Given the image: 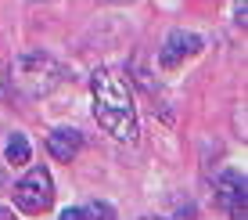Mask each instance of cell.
<instances>
[{
    "instance_id": "cell-1",
    "label": "cell",
    "mask_w": 248,
    "mask_h": 220,
    "mask_svg": "<svg viewBox=\"0 0 248 220\" xmlns=\"http://www.w3.org/2000/svg\"><path fill=\"white\" fill-rule=\"evenodd\" d=\"M90 94H93V119L119 141H137V108L130 83L112 69H97L90 80Z\"/></svg>"
},
{
    "instance_id": "cell-2",
    "label": "cell",
    "mask_w": 248,
    "mask_h": 220,
    "mask_svg": "<svg viewBox=\"0 0 248 220\" xmlns=\"http://www.w3.org/2000/svg\"><path fill=\"white\" fill-rule=\"evenodd\" d=\"M65 80L62 62H54L44 51H29V54H18L7 69V83H11V94L18 98H47L58 83Z\"/></svg>"
},
{
    "instance_id": "cell-3",
    "label": "cell",
    "mask_w": 248,
    "mask_h": 220,
    "mask_svg": "<svg viewBox=\"0 0 248 220\" xmlns=\"http://www.w3.org/2000/svg\"><path fill=\"white\" fill-rule=\"evenodd\" d=\"M54 202V181L44 166H32L29 173L15 184V206L22 213H47Z\"/></svg>"
},
{
    "instance_id": "cell-4",
    "label": "cell",
    "mask_w": 248,
    "mask_h": 220,
    "mask_svg": "<svg viewBox=\"0 0 248 220\" xmlns=\"http://www.w3.org/2000/svg\"><path fill=\"white\" fill-rule=\"evenodd\" d=\"M198 51H202V40L194 36V33L173 29V33L166 36V44H162V51H158V65H162V69H176L184 58L198 54Z\"/></svg>"
},
{
    "instance_id": "cell-5",
    "label": "cell",
    "mask_w": 248,
    "mask_h": 220,
    "mask_svg": "<svg viewBox=\"0 0 248 220\" xmlns=\"http://www.w3.org/2000/svg\"><path fill=\"white\" fill-rule=\"evenodd\" d=\"M216 202L227 209L234 220H245L248 209H245V173H223L216 181Z\"/></svg>"
},
{
    "instance_id": "cell-6",
    "label": "cell",
    "mask_w": 248,
    "mask_h": 220,
    "mask_svg": "<svg viewBox=\"0 0 248 220\" xmlns=\"http://www.w3.org/2000/svg\"><path fill=\"white\" fill-rule=\"evenodd\" d=\"M83 148V134L72 130V126H62V130L47 134V152L58 159V163H72Z\"/></svg>"
},
{
    "instance_id": "cell-7",
    "label": "cell",
    "mask_w": 248,
    "mask_h": 220,
    "mask_svg": "<svg viewBox=\"0 0 248 220\" xmlns=\"http://www.w3.org/2000/svg\"><path fill=\"white\" fill-rule=\"evenodd\" d=\"M4 159L11 166H25V163H29V141H25L22 134H11L7 145H4Z\"/></svg>"
},
{
    "instance_id": "cell-8",
    "label": "cell",
    "mask_w": 248,
    "mask_h": 220,
    "mask_svg": "<svg viewBox=\"0 0 248 220\" xmlns=\"http://www.w3.org/2000/svg\"><path fill=\"white\" fill-rule=\"evenodd\" d=\"M87 217H90V220H115V209L108 206V202H90Z\"/></svg>"
},
{
    "instance_id": "cell-9",
    "label": "cell",
    "mask_w": 248,
    "mask_h": 220,
    "mask_svg": "<svg viewBox=\"0 0 248 220\" xmlns=\"http://www.w3.org/2000/svg\"><path fill=\"white\" fill-rule=\"evenodd\" d=\"M58 220H90V217H87V209H76V206H72V209H65Z\"/></svg>"
},
{
    "instance_id": "cell-10",
    "label": "cell",
    "mask_w": 248,
    "mask_h": 220,
    "mask_svg": "<svg viewBox=\"0 0 248 220\" xmlns=\"http://www.w3.org/2000/svg\"><path fill=\"white\" fill-rule=\"evenodd\" d=\"M0 98H11V83H7V72L0 69Z\"/></svg>"
},
{
    "instance_id": "cell-11",
    "label": "cell",
    "mask_w": 248,
    "mask_h": 220,
    "mask_svg": "<svg viewBox=\"0 0 248 220\" xmlns=\"http://www.w3.org/2000/svg\"><path fill=\"white\" fill-rule=\"evenodd\" d=\"M245 15H248V11H245V0H237V25H241V29H245V22H248Z\"/></svg>"
},
{
    "instance_id": "cell-12",
    "label": "cell",
    "mask_w": 248,
    "mask_h": 220,
    "mask_svg": "<svg viewBox=\"0 0 248 220\" xmlns=\"http://www.w3.org/2000/svg\"><path fill=\"white\" fill-rule=\"evenodd\" d=\"M0 220H15L11 213H7V209H0Z\"/></svg>"
},
{
    "instance_id": "cell-13",
    "label": "cell",
    "mask_w": 248,
    "mask_h": 220,
    "mask_svg": "<svg viewBox=\"0 0 248 220\" xmlns=\"http://www.w3.org/2000/svg\"><path fill=\"white\" fill-rule=\"evenodd\" d=\"M108 4H130V0H108Z\"/></svg>"
}]
</instances>
